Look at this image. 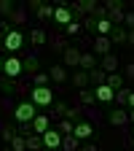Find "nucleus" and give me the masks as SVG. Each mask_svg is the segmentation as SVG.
Segmentation results:
<instances>
[{"instance_id": "nucleus-32", "label": "nucleus", "mask_w": 134, "mask_h": 151, "mask_svg": "<svg viewBox=\"0 0 134 151\" xmlns=\"http://www.w3.org/2000/svg\"><path fill=\"white\" fill-rule=\"evenodd\" d=\"M94 100H97V97H94V92H86V89H81V103H83V105H91Z\"/></svg>"}, {"instance_id": "nucleus-5", "label": "nucleus", "mask_w": 134, "mask_h": 151, "mask_svg": "<svg viewBox=\"0 0 134 151\" xmlns=\"http://www.w3.org/2000/svg\"><path fill=\"white\" fill-rule=\"evenodd\" d=\"M22 70H24V62L19 60V57H8V60H3V73L8 76V78H16Z\"/></svg>"}, {"instance_id": "nucleus-13", "label": "nucleus", "mask_w": 134, "mask_h": 151, "mask_svg": "<svg viewBox=\"0 0 134 151\" xmlns=\"http://www.w3.org/2000/svg\"><path fill=\"white\" fill-rule=\"evenodd\" d=\"M110 124L113 127H126L129 124V111H110Z\"/></svg>"}, {"instance_id": "nucleus-38", "label": "nucleus", "mask_w": 134, "mask_h": 151, "mask_svg": "<svg viewBox=\"0 0 134 151\" xmlns=\"http://www.w3.org/2000/svg\"><path fill=\"white\" fill-rule=\"evenodd\" d=\"M40 6H43V0H30V3H27V8L35 11V14H38V8H40Z\"/></svg>"}, {"instance_id": "nucleus-33", "label": "nucleus", "mask_w": 134, "mask_h": 151, "mask_svg": "<svg viewBox=\"0 0 134 151\" xmlns=\"http://www.w3.org/2000/svg\"><path fill=\"white\" fill-rule=\"evenodd\" d=\"M67 111H70V108H67L65 103H56V105H54V113H56V116H62V119H67Z\"/></svg>"}, {"instance_id": "nucleus-28", "label": "nucleus", "mask_w": 134, "mask_h": 151, "mask_svg": "<svg viewBox=\"0 0 134 151\" xmlns=\"http://www.w3.org/2000/svg\"><path fill=\"white\" fill-rule=\"evenodd\" d=\"M72 129H75V124H72L70 119H62V124H59V132H62V138L72 135Z\"/></svg>"}, {"instance_id": "nucleus-37", "label": "nucleus", "mask_w": 134, "mask_h": 151, "mask_svg": "<svg viewBox=\"0 0 134 151\" xmlns=\"http://www.w3.org/2000/svg\"><path fill=\"white\" fill-rule=\"evenodd\" d=\"M78 32H81V24H78V22L67 24V35H78Z\"/></svg>"}, {"instance_id": "nucleus-7", "label": "nucleus", "mask_w": 134, "mask_h": 151, "mask_svg": "<svg viewBox=\"0 0 134 151\" xmlns=\"http://www.w3.org/2000/svg\"><path fill=\"white\" fill-rule=\"evenodd\" d=\"M59 146H62V132H59V129H48V132H43V148L56 151Z\"/></svg>"}, {"instance_id": "nucleus-19", "label": "nucleus", "mask_w": 134, "mask_h": 151, "mask_svg": "<svg viewBox=\"0 0 134 151\" xmlns=\"http://www.w3.org/2000/svg\"><path fill=\"white\" fill-rule=\"evenodd\" d=\"M78 146H81V140L75 138V135H67V138H62V148H65V151H75Z\"/></svg>"}, {"instance_id": "nucleus-21", "label": "nucleus", "mask_w": 134, "mask_h": 151, "mask_svg": "<svg viewBox=\"0 0 134 151\" xmlns=\"http://www.w3.org/2000/svg\"><path fill=\"white\" fill-rule=\"evenodd\" d=\"M72 84L78 86V89H83V86L89 84V73H86V70H78V73L72 76Z\"/></svg>"}, {"instance_id": "nucleus-9", "label": "nucleus", "mask_w": 134, "mask_h": 151, "mask_svg": "<svg viewBox=\"0 0 134 151\" xmlns=\"http://www.w3.org/2000/svg\"><path fill=\"white\" fill-rule=\"evenodd\" d=\"M65 68H81V51L67 46L65 49Z\"/></svg>"}, {"instance_id": "nucleus-24", "label": "nucleus", "mask_w": 134, "mask_h": 151, "mask_svg": "<svg viewBox=\"0 0 134 151\" xmlns=\"http://www.w3.org/2000/svg\"><path fill=\"white\" fill-rule=\"evenodd\" d=\"M32 43H35V46H43V43H46V30H43V27H35V30H32Z\"/></svg>"}, {"instance_id": "nucleus-8", "label": "nucleus", "mask_w": 134, "mask_h": 151, "mask_svg": "<svg viewBox=\"0 0 134 151\" xmlns=\"http://www.w3.org/2000/svg\"><path fill=\"white\" fill-rule=\"evenodd\" d=\"M107 16H110V22H116V27L123 22V8H121V0H107Z\"/></svg>"}, {"instance_id": "nucleus-36", "label": "nucleus", "mask_w": 134, "mask_h": 151, "mask_svg": "<svg viewBox=\"0 0 134 151\" xmlns=\"http://www.w3.org/2000/svg\"><path fill=\"white\" fill-rule=\"evenodd\" d=\"M0 135H3V140H13V129H8V127H3V129H0Z\"/></svg>"}, {"instance_id": "nucleus-27", "label": "nucleus", "mask_w": 134, "mask_h": 151, "mask_svg": "<svg viewBox=\"0 0 134 151\" xmlns=\"http://www.w3.org/2000/svg\"><path fill=\"white\" fill-rule=\"evenodd\" d=\"M24 70H27V73H32V76H35V73H40V70H38V60H35L32 54H30V57H24Z\"/></svg>"}, {"instance_id": "nucleus-45", "label": "nucleus", "mask_w": 134, "mask_h": 151, "mask_svg": "<svg viewBox=\"0 0 134 151\" xmlns=\"http://www.w3.org/2000/svg\"><path fill=\"white\" fill-rule=\"evenodd\" d=\"M0 76H3V62H0Z\"/></svg>"}, {"instance_id": "nucleus-2", "label": "nucleus", "mask_w": 134, "mask_h": 151, "mask_svg": "<svg viewBox=\"0 0 134 151\" xmlns=\"http://www.w3.org/2000/svg\"><path fill=\"white\" fill-rule=\"evenodd\" d=\"M35 103L30 100V103H19L16 108H13V119L19 122V124H27V122H32L35 116H38V113H35Z\"/></svg>"}, {"instance_id": "nucleus-1", "label": "nucleus", "mask_w": 134, "mask_h": 151, "mask_svg": "<svg viewBox=\"0 0 134 151\" xmlns=\"http://www.w3.org/2000/svg\"><path fill=\"white\" fill-rule=\"evenodd\" d=\"M30 97H32L35 105H40V108L54 105V92H51L48 86H32V89H30Z\"/></svg>"}, {"instance_id": "nucleus-41", "label": "nucleus", "mask_w": 134, "mask_h": 151, "mask_svg": "<svg viewBox=\"0 0 134 151\" xmlns=\"http://www.w3.org/2000/svg\"><path fill=\"white\" fill-rule=\"evenodd\" d=\"M81 151H99V148H97V146H94V143H86V146H83Z\"/></svg>"}, {"instance_id": "nucleus-44", "label": "nucleus", "mask_w": 134, "mask_h": 151, "mask_svg": "<svg viewBox=\"0 0 134 151\" xmlns=\"http://www.w3.org/2000/svg\"><path fill=\"white\" fill-rule=\"evenodd\" d=\"M129 122H134V108H131V111H129Z\"/></svg>"}, {"instance_id": "nucleus-12", "label": "nucleus", "mask_w": 134, "mask_h": 151, "mask_svg": "<svg viewBox=\"0 0 134 151\" xmlns=\"http://www.w3.org/2000/svg\"><path fill=\"white\" fill-rule=\"evenodd\" d=\"M48 127H51V122H48V116H43V113L32 119V132H35V135H43V132H48Z\"/></svg>"}, {"instance_id": "nucleus-25", "label": "nucleus", "mask_w": 134, "mask_h": 151, "mask_svg": "<svg viewBox=\"0 0 134 151\" xmlns=\"http://www.w3.org/2000/svg\"><path fill=\"white\" fill-rule=\"evenodd\" d=\"M94 65H97V57H94V54H81V68L89 73V68H94Z\"/></svg>"}, {"instance_id": "nucleus-29", "label": "nucleus", "mask_w": 134, "mask_h": 151, "mask_svg": "<svg viewBox=\"0 0 134 151\" xmlns=\"http://www.w3.org/2000/svg\"><path fill=\"white\" fill-rule=\"evenodd\" d=\"M129 94H131V89H118L113 100H116V103H121V105H126V103H129Z\"/></svg>"}, {"instance_id": "nucleus-6", "label": "nucleus", "mask_w": 134, "mask_h": 151, "mask_svg": "<svg viewBox=\"0 0 134 151\" xmlns=\"http://www.w3.org/2000/svg\"><path fill=\"white\" fill-rule=\"evenodd\" d=\"M94 8H97V0H75V3L70 6L72 16H81V14H94Z\"/></svg>"}, {"instance_id": "nucleus-20", "label": "nucleus", "mask_w": 134, "mask_h": 151, "mask_svg": "<svg viewBox=\"0 0 134 151\" xmlns=\"http://www.w3.org/2000/svg\"><path fill=\"white\" fill-rule=\"evenodd\" d=\"M105 78H107V73H105L102 68H99V70H89V81H94L97 86H99V84H105Z\"/></svg>"}, {"instance_id": "nucleus-31", "label": "nucleus", "mask_w": 134, "mask_h": 151, "mask_svg": "<svg viewBox=\"0 0 134 151\" xmlns=\"http://www.w3.org/2000/svg\"><path fill=\"white\" fill-rule=\"evenodd\" d=\"M0 14H3V16L13 14V3H11V0H0Z\"/></svg>"}, {"instance_id": "nucleus-43", "label": "nucleus", "mask_w": 134, "mask_h": 151, "mask_svg": "<svg viewBox=\"0 0 134 151\" xmlns=\"http://www.w3.org/2000/svg\"><path fill=\"white\" fill-rule=\"evenodd\" d=\"M126 105H131V108H134V92L129 94V103H126Z\"/></svg>"}, {"instance_id": "nucleus-18", "label": "nucleus", "mask_w": 134, "mask_h": 151, "mask_svg": "<svg viewBox=\"0 0 134 151\" xmlns=\"http://www.w3.org/2000/svg\"><path fill=\"white\" fill-rule=\"evenodd\" d=\"M27 148L30 151H40L43 148V135H30L27 138Z\"/></svg>"}, {"instance_id": "nucleus-23", "label": "nucleus", "mask_w": 134, "mask_h": 151, "mask_svg": "<svg viewBox=\"0 0 134 151\" xmlns=\"http://www.w3.org/2000/svg\"><path fill=\"white\" fill-rule=\"evenodd\" d=\"M110 41H113V43H123V41H126V30H123V27H113Z\"/></svg>"}, {"instance_id": "nucleus-30", "label": "nucleus", "mask_w": 134, "mask_h": 151, "mask_svg": "<svg viewBox=\"0 0 134 151\" xmlns=\"http://www.w3.org/2000/svg\"><path fill=\"white\" fill-rule=\"evenodd\" d=\"M48 78H51L48 73H35V76H32V81H35V86H46V84H48Z\"/></svg>"}, {"instance_id": "nucleus-42", "label": "nucleus", "mask_w": 134, "mask_h": 151, "mask_svg": "<svg viewBox=\"0 0 134 151\" xmlns=\"http://www.w3.org/2000/svg\"><path fill=\"white\" fill-rule=\"evenodd\" d=\"M126 41H129V43H134V30H129V32H126Z\"/></svg>"}, {"instance_id": "nucleus-3", "label": "nucleus", "mask_w": 134, "mask_h": 151, "mask_svg": "<svg viewBox=\"0 0 134 151\" xmlns=\"http://www.w3.org/2000/svg\"><path fill=\"white\" fill-rule=\"evenodd\" d=\"M56 3H59V6H54V22H56V24H62V27L72 24V22H75V16H72L70 6H65L62 0H56Z\"/></svg>"}, {"instance_id": "nucleus-14", "label": "nucleus", "mask_w": 134, "mask_h": 151, "mask_svg": "<svg viewBox=\"0 0 134 151\" xmlns=\"http://www.w3.org/2000/svg\"><path fill=\"white\" fill-rule=\"evenodd\" d=\"M102 70H105L107 76L116 73V70H118V57H116V54H105V57H102Z\"/></svg>"}, {"instance_id": "nucleus-11", "label": "nucleus", "mask_w": 134, "mask_h": 151, "mask_svg": "<svg viewBox=\"0 0 134 151\" xmlns=\"http://www.w3.org/2000/svg\"><path fill=\"white\" fill-rule=\"evenodd\" d=\"M72 135L78 138V140H86V138H91V135H94V124H89V122H81V124H75Z\"/></svg>"}, {"instance_id": "nucleus-16", "label": "nucleus", "mask_w": 134, "mask_h": 151, "mask_svg": "<svg viewBox=\"0 0 134 151\" xmlns=\"http://www.w3.org/2000/svg\"><path fill=\"white\" fill-rule=\"evenodd\" d=\"M48 76H51V81H56V84H62V81L67 78V70H65V65H54V68L48 70Z\"/></svg>"}, {"instance_id": "nucleus-35", "label": "nucleus", "mask_w": 134, "mask_h": 151, "mask_svg": "<svg viewBox=\"0 0 134 151\" xmlns=\"http://www.w3.org/2000/svg\"><path fill=\"white\" fill-rule=\"evenodd\" d=\"M11 16H13V22H27V11L24 8H16Z\"/></svg>"}, {"instance_id": "nucleus-39", "label": "nucleus", "mask_w": 134, "mask_h": 151, "mask_svg": "<svg viewBox=\"0 0 134 151\" xmlns=\"http://www.w3.org/2000/svg\"><path fill=\"white\" fill-rule=\"evenodd\" d=\"M123 22H126V24H129V27L134 30V11H129V14L123 16Z\"/></svg>"}, {"instance_id": "nucleus-10", "label": "nucleus", "mask_w": 134, "mask_h": 151, "mask_svg": "<svg viewBox=\"0 0 134 151\" xmlns=\"http://www.w3.org/2000/svg\"><path fill=\"white\" fill-rule=\"evenodd\" d=\"M94 97H97L99 103H110L113 97H116V89H110L107 84H99L97 89H94Z\"/></svg>"}, {"instance_id": "nucleus-46", "label": "nucleus", "mask_w": 134, "mask_h": 151, "mask_svg": "<svg viewBox=\"0 0 134 151\" xmlns=\"http://www.w3.org/2000/svg\"><path fill=\"white\" fill-rule=\"evenodd\" d=\"M3 151H13V148H3Z\"/></svg>"}, {"instance_id": "nucleus-22", "label": "nucleus", "mask_w": 134, "mask_h": 151, "mask_svg": "<svg viewBox=\"0 0 134 151\" xmlns=\"http://www.w3.org/2000/svg\"><path fill=\"white\" fill-rule=\"evenodd\" d=\"M38 19H54V6H48V3H43L40 8H38Z\"/></svg>"}, {"instance_id": "nucleus-17", "label": "nucleus", "mask_w": 134, "mask_h": 151, "mask_svg": "<svg viewBox=\"0 0 134 151\" xmlns=\"http://www.w3.org/2000/svg\"><path fill=\"white\" fill-rule=\"evenodd\" d=\"M105 84H107L110 89H123V76H118V73H110L107 78H105Z\"/></svg>"}, {"instance_id": "nucleus-40", "label": "nucleus", "mask_w": 134, "mask_h": 151, "mask_svg": "<svg viewBox=\"0 0 134 151\" xmlns=\"http://www.w3.org/2000/svg\"><path fill=\"white\" fill-rule=\"evenodd\" d=\"M126 76H129V78H134V62H131V65H126Z\"/></svg>"}, {"instance_id": "nucleus-4", "label": "nucleus", "mask_w": 134, "mask_h": 151, "mask_svg": "<svg viewBox=\"0 0 134 151\" xmlns=\"http://www.w3.org/2000/svg\"><path fill=\"white\" fill-rule=\"evenodd\" d=\"M3 46H6V49H8L11 54H13V51H19V49L24 46V35L19 32V30H11V32H8V35L3 38Z\"/></svg>"}, {"instance_id": "nucleus-15", "label": "nucleus", "mask_w": 134, "mask_h": 151, "mask_svg": "<svg viewBox=\"0 0 134 151\" xmlns=\"http://www.w3.org/2000/svg\"><path fill=\"white\" fill-rule=\"evenodd\" d=\"M94 51H97V54H110V38H105V35H99L97 38V41H94Z\"/></svg>"}, {"instance_id": "nucleus-26", "label": "nucleus", "mask_w": 134, "mask_h": 151, "mask_svg": "<svg viewBox=\"0 0 134 151\" xmlns=\"http://www.w3.org/2000/svg\"><path fill=\"white\" fill-rule=\"evenodd\" d=\"M11 148H13V151H24V148H27V138H24V135H13Z\"/></svg>"}, {"instance_id": "nucleus-34", "label": "nucleus", "mask_w": 134, "mask_h": 151, "mask_svg": "<svg viewBox=\"0 0 134 151\" xmlns=\"http://www.w3.org/2000/svg\"><path fill=\"white\" fill-rule=\"evenodd\" d=\"M97 22H99L97 16H86V19H83V27H86V30H97Z\"/></svg>"}]
</instances>
